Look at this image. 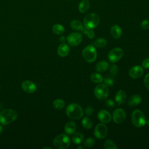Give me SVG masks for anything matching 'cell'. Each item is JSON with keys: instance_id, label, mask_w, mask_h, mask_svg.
Wrapping results in <instances>:
<instances>
[{"instance_id": "obj_1", "label": "cell", "mask_w": 149, "mask_h": 149, "mask_svg": "<svg viewBox=\"0 0 149 149\" xmlns=\"http://www.w3.org/2000/svg\"><path fill=\"white\" fill-rule=\"evenodd\" d=\"M17 112L11 109H5L0 112V123L3 125H8L16 120Z\"/></svg>"}, {"instance_id": "obj_2", "label": "cell", "mask_w": 149, "mask_h": 149, "mask_svg": "<svg viewBox=\"0 0 149 149\" xmlns=\"http://www.w3.org/2000/svg\"><path fill=\"white\" fill-rule=\"evenodd\" d=\"M66 113L68 116L70 118L74 120H77L82 117L83 111L80 105L75 103H72L67 107Z\"/></svg>"}, {"instance_id": "obj_3", "label": "cell", "mask_w": 149, "mask_h": 149, "mask_svg": "<svg viewBox=\"0 0 149 149\" xmlns=\"http://www.w3.org/2000/svg\"><path fill=\"white\" fill-rule=\"evenodd\" d=\"M99 16L94 13H91L87 15L83 20L84 25L86 29L93 30L95 29L100 23Z\"/></svg>"}, {"instance_id": "obj_4", "label": "cell", "mask_w": 149, "mask_h": 149, "mask_svg": "<svg viewBox=\"0 0 149 149\" xmlns=\"http://www.w3.org/2000/svg\"><path fill=\"white\" fill-rule=\"evenodd\" d=\"M54 146L59 149L67 148L70 144V140L66 134H61L57 136L53 141Z\"/></svg>"}, {"instance_id": "obj_5", "label": "cell", "mask_w": 149, "mask_h": 149, "mask_svg": "<svg viewBox=\"0 0 149 149\" xmlns=\"http://www.w3.org/2000/svg\"><path fill=\"white\" fill-rule=\"evenodd\" d=\"M132 122L137 127H141L146 123V119L144 113L139 109H136L132 114Z\"/></svg>"}, {"instance_id": "obj_6", "label": "cell", "mask_w": 149, "mask_h": 149, "mask_svg": "<svg viewBox=\"0 0 149 149\" xmlns=\"http://www.w3.org/2000/svg\"><path fill=\"white\" fill-rule=\"evenodd\" d=\"M82 56L86 61L90 63L93 62L97 58L96 49L93 45H88L83 50Z\"/></svg>"}, {"instance_id": "obj_7", "label": "cell", "mask_w": 149, "mask_h": 149, "mask_svg": "<svg viewBox=\"0 0 149 149\" xmlns=\"http://www.w3.org/2000/svg\"><path fill=\"white\" fill-rule=\"evenodd\" d=\"M94 93L97 99L104 101L108 98L109 90L108 87L104 84H100L95 87Z\"/></svg>"}, {"instance_id": "obj_8", "label": "cell", "mask_w": 149, "mask_h": 149, "mask_svg": "<svg viewBox=\"0 0 149 149\" xmlns=\"http://www.w3.org/2000/svg\"><path fill=\"white\" fill-rule=\"evenodd\" d=\"M123 55V51L120 48H115L111 50L108 54V59L109 62L114 63L120 60Z\"/></svg>"}, {"instance_id": "obj_9", "label": "cell", "mask_w": 149, "mask_h": 149, "mask_svg": "<svg viewBox=\"0 0 149 149\" xmlns=\"http://www.w3.org/2000/svg\"><path fill=\"white\" fill-rule=\"evenodd\" d=\"M108 133V128L107 126L104 123L98 124L94 131V136L96 138L98 139H102L105 138Z\"/></svg>"}, {"instance_id": "obj_10", "label": "cell", "mask_w": 149, "mask_h": 149, "mask_svg": "<svg viewBox=\"0 0 149 149\" xmlns=\"http://www.w3.org/2000/svg\"><path fill=\"white\" fill-rule=\"evenodd\" d=\"M67 41L70 45L75 47L80 44L82 41V36L79 33H72L68 36Z\"/></svg>"}, {"instance_id": "obj_11", "label": "cell", "mask_w": 149, "mask_h": 149, "mask_svg": "<svg viewBox=\"0 0 149 149\" xmlns=\"http://www.w3.org/2000/svg\"><path fill=\"white\" fill-rule=\"evenodd\" d=\"M112 118L113 121L116 123H122L126 118V113L123 109L121 108L116 109L113 112Z\"/></svg>"}, {"instance_id": "obj_12", "label": "cell", "mask_w": 149, "mask_h": 149, "mask_svg": "<svg viewBox=\"0 0 149 149\" xmlns=\"http://www.w3.org/2000/svg\"><path fill=\"white\" fill-rule=\"evenodd\" d=\"M22 88L26 93L32 94L36 91L37 86L34 82L30 80H26L22 83Z\"/></svg>"}, {"instance_id": "obj_13", "label": "cell", "mask_w": 149, "mask_h": 149, "mask_svg": "<svg viewBox=\"0 0 149 149\" xmlns=\"http://www.w3.org/2000/svg\"><path fill=\"white\" fill-rule=\"evenodd\" d=\"M144 73L143 68L140 66H134L132 67L129 72V76L133 79H137L140 77Z\"/></svg>"}, {"instance_id": "obj_14", "label": "cell", "mask_w": 149, "mask_h": 149, "mask_svg": "<svg viewBox=\"0 0 149 149\" xmlns=\"http://www.w3.org/2000/svg\"><path fill=\"white\" fill-rule=\"evenodd\" d=\"M98 119L104 123H109L111 120V116L109 112L106 110L102 109L100 111L97 115Z\"/></svg>"}, {"instance_id": "obj_15", "label": "cell", "mask_w": 149, "mask_h": 149, "mask_svg": "<svg viewBox=\"0 0 149 149\" xmlns=\"http://www.w3.org/2000/svg\"><path fill=\"white\" fill-rule=\"evenodd\" d=\"M115 102L118 105H120L125 102L126 100V94L123 90L118 91L115 96Z\"/></svg>"}, {"instance_id": "obj_16", "label": "cell", "mask_w": 149, "mask_h": 149, "mask_svg": "<svg viewBox=\"0 0 149 149\" xmlns=\"http://www.w3.org/2000/svg\"><path fill=\"white\" fill-rule=\"evenodd\" d=\"M69 51H70V48L68 45L64 42L59 45L57 50L58 54L61 57H65L67 56L69 54Z\"/></svg>"}, {"instance_id": "obj_17", "label": "cell", "mask_w": 149, "mask_h": 149, "mask_svg": "<svg viewBox=\"0 0 149 149\" xmlns=\"http://www.w3.org/2000/svg\"><path fill=\"white\" fill-rule=\"evenodd\" d=\"M141 97L140 95L135 94L129 98L127 104L130 107H136L141 102Z\"/></svg>"}, {"instance_id": "obj_18", "label": "cell", "mask_w": 149, "mask_h": 149, "mask_svg": "<svg viewBox=\"0 0 149 149\" xmlns=\"http://www.w3.org/2000/svg\"><path fill=\"white\" fill-rule=\"evenodd\" d=\"M76 129V123L73 121H69L65 125L64 127L65 132L68 134H72Z\"/></svg>"}, {"instance_id": "obj_19", "label": "cell", "mask_w": 149, "mask_h": 149, "mask_svg": "<svg viewBox=\"0 0 149 149\" xmlns=\"http://www.w3.org/2000/svg\"><path fill=\"white\" fill-rule=\"evenodd\" d=\"M109 68V63L106 61L98 62L95 65V69L98 72H104Z\"/></svg>"}, {"instance_id": "obj_20", "label": "cell", "mask_w": 149, "mask_h": 149, "mask_svg": "<svg viewBox=\"0 0 149 149\" xmlns=\"http://www.w3.org/2000/svg\"><path fill=\"white\" fill-rule=\"evenodd\" d=\"M111 36L115 38H119L122 35V29L118 25H113L110 30Z\"/></svg>"}, {"instance_id": "obj_21", "label": "cell", "mask_w": 149, "mask_h": 149, "mask_svg": "<svg viewBox=\"0 0 149 149\" xmlns=\"http://www.w3.org/2000/svg\"><path fill=\"white\" fill-rule=\"evenodd\" d=\"M90 8V2L88 0H82L79 5V10L80 13L86 12Z\"/></svg>"}, {"instance_id": "obj_22", "label": "cell", "mask_w": 149, "mask_h": 149, "mask_svg": "<svg viewBox=\"0 0 149 149\" xmlns=\"http://www.w3.org/2000/svg\"><path fill=\"white\" fill-rule=\"evenodd\" d=\"M70 27L72 29L77 31H83L84 29L81 22L77 20H74L72 21L70 23Z\"/></svg>"}, {"instance_id": "obj_23", "label": "cell", "mask_w": 149, "mask_h": 149, "mask_svg": "<svg viewBox=\"0 0 149 149\" xmlns=\"http://www.w3.org/2000/svg\"><path fill=\"white\" fill-rule=\"evenodd\" d=\"M52 31L54 33L57 35H61L65 31V28L64 27L60 24H55L52 26Z\"/></svg>"}, {"instance_id": "obj_24", "label": "cell", "mask_w": 149, "mask_h": 149, "mask_svg": "<svg viewBox=\"0 0 149 149\" xmlns=\"http://www.w3.org/2000/svg\"><path fill=\"white\" fill-rule=\"evenodd\" d=\"M84 139V135L80 132L76 133L72 136V141L76 144H80Z\"/></svg>"}, {"instance_id": "obj_25", "label": "cell", "mask_w": 149, "mask_h": 149, "mask_svg": "<svg viewBox=\"0 0 149 149\" xmlns=\"http://www.w3.org/2000/svg\"><path fill=\"white\" fill-rule=\"evenodd\" d=\"M53 106L56 109H62L65 106V102L63 100L56 99L53 102Z\"/></svg>"}, {"instance_id": "obj_26", "label": "cell", "mask_w": 149, "mask_h": 149, "mask_svg": "<svg viewBox=\"0 0 149 149\" xmlns=\"http://www.w3.org/2000/svg\"><path fill=\"white\" fill-rule=\"evenodd\" d=\"M81 124L85 129H90L93 126V122L90 118L88 117H84L81 120Z\"/></svg>"}, {"instance_id": "obj_27", "label": "cell", "mask_w": 149, "mask_h": 149, "mask_svg": "<svg viewBox=\"0 0 149 149\" xmlns=\"http://www.w3.org/2000/svg\"><path fill=\"white\" fill-rule=\"evenodd\" d=\"M91 80L95 83H100L103 81L102 76L98 73H93L91 75Z\"/></svg>"}, {"instance_id": "obj_28", "label": "cell", "mask_w": 149, "mask_h": 149, "mask_svg": "<svg viewBox=\"0 0 149 149\" xmlns=\"http://www.w3.org/2000/svg\"><path fill=\"white\" fill-rule=\"evenodd\" d=\"M104 147L105 149H117L118 148V147L116 146L115 143L109 139H108L105 141Z\"/></svg>"}, {"instance_id": "obj_29", "label": "cell", "mask_w": 149, "mask_h": 149, "mask_svg": "<svg viewBox=\"0 0 149 149\" xmlns=\"http://www.w3.org/2000/svg\"><path fill=\"white\" fill-rule=\"evenodd\" d=\"M107 40L102 38H100L97 39L94 41V45L98 48H104L107 45Z\"/></svg>"}, {"instance_id": "obj_30", "label": "cell", "mask_w": 149, "mask_h": 149, "mask_svg": "<svg viewBox=\"0 0 149 149\" xmlns=\"http://www.w3.org/2000/svg\"><path fill=\"white\" fill-rule=\"evenodd\" d=\"M95 144V140L93 138H87L86 139L83 143V145L86 148H91Z\"/></svg>"}, {"instance_id": "obj_31", "label": "cell", "mask_w": 149, "mask_h": 149, "mask_svg": "<svg viewBox=\"0 0 149 149\" xmlns=\"http://www.w3.org/2000/svg\"><path fill=\"white\" fill-rule=\"evenodd\" d=\"M83 32L85 34H86L87 36V37L89 38H93L95 36V33L94 31H93L92 30H88L85 28V29H83Z\"/></svg>"}, {"instance_id": "obj_32", "label": "cell", "mask_w": 149, "mask_h": 149, "mask_svg": "<svg viewBox=\"0 0 149 149\" xmlns=\"http://www.w3.org/2000/svg\"><path fill=\"white\" fill-rule=\"evenodd\" d=\"M109 70H110V72L112 74L115 75L118 72V67L116 65L113 64V65H111V66L109 68Z\"/></svg>"}, {"instance_id": "obj_33", "label": "cell", "mask_w": 149, "mask_h": 149, "mask_svg": "<svg viewBox=\"0 0 149 149\" xmlns=\"http://www.w3.org/2000/svg\"><path fill=\"white\" fill-rule=\"evenodd\" d=\"M104 84L107 86H112L113 85V80L112 79L109 77L105 78L104 80Z\"/></svg>"}, {"instance_id": "obj_34", "label": "cell", "mask_w": 149, "mask_h": 149, "mask_svg": "<svg viewBox=\"0 0 149 149\" xmlns=\"http://www.w3.org/2000/svg\"><path fill=\"white\" fill-rule=\"evenodd\" d=\"M140 27L143 30H147L149 29V20H144L140 24Z\"/></svg>"}, {"instance_id": "obj_35", "label": "cell", "mask_w": 149, "mask_h": 149, "mask_svg": "<svg viewBox=\"0 0 149 149\" xmlns=\"http://www.w3.org/2000/svg\"><path fill=\"white\" fill-rule=\"evenodd\" d=\"M94 111V108L92 106H88L85 109L84 112H85V114L87 115V116H90L93 113Z\"/></svg>"}, {"instance_id": "obj_36", "label": "cell", "mask_w": 149, "mask_h": 149, "mask_svg": "<svg viewBox=\"0 0 149 149\" xmlns=\"http://www.w3.org/2000/svg\"><path fill=\"white\" fill-rule=\"evenodd\" d=\"M105 105L109 108H112L115 107V102L112 100H108L105 102Z\"/></svg>"}, {"instance_id": "obj_37", "label": "cell", "mask_w": 149, "mask_h": 149, "mask_svg": "<svg viewBox=\"0 0 149 149\" xmlns=\"http://www.w3.org/2000/svg\"><path fill=\"white\" fill-rule=\"evenodd\" d=\"M142 66L145 69H148L149 68V58H146L144 59L142 62Z\"/></svg>"}, {"instance_id": "obj_38", "label": "cell", "mask_w": 149, "mask_h": 149, "mask_svg": "<svg viewBox=\"0 0 149 149\" xmlns=\"http://www.w3.org/2000/svg\"><path fill=\"white\" fill-rule=\"evenodd\" d=\"M144 83L146 87L147 88V90H149V73L145 76Z\"/></svg>"}, {"instance_id": "obj_39", "label": "cell", "mask_w": 149, "mask_h": 149, "mask_svg": "<svg viewBox=\"0 0 149 149\" xmlns=\"http://www.w3.org/2000/svg\"><path fill=\"white\" fill-rule=\"evenodd\" d=\"M66 40V38H65V36H61L60 38H59V41L62 42V43H63Z\"/></svg>"}, {"instance_id": "obj_40", "label": "cell", "mask_w": 149, "mask_h": 149, "mask_svg": "<svg viewBox=\"0 0 149 149\" xmlns=\"http://www.w3.org/2000/svg\"><path fill=\"white\" fill-rule=\"evenodd\" d=\"M77 149H79V148L84 149V147H82V146H78V147H77Z\"/></svg>"}, {"instance_id": "obj_41", "label": "cell", "mask_w": 149, "mask_h": 149, "mask_svg": "<svg viewBox=\"0 0 149 149\" xmlns=\"http://www.w3.org/2000/svg\"><path fill=\"white\" fill-rule=\"evenodd\" d=\"M2 126L0 125V134L2 133Z\"/></svg>"}, {"instance_id": "obj_42", "label": "cell", "mask_w": 149, "mask_h": 149, "mask_svg": "<svg viewBox=\"0 0 149 149\" xmlns=\"http://www.w3.org/2000/svg\"><path fill=\"white\" fill-rule=\"evenodd\" d=\"M146 123H147V125L149 126V119H148L146 120Z\"/></svg>"}, {"instance_id": "obj_43", "label": "cell", "mask_w": 149, "mask_h": 149, "mask_svg": "<svg viewBox=\"0 0 149 149\" xmlns=\"http://www.w3.org/2000/svg\"><path fill=\"white\" fill-rule=\"evenodd\" d=\"M0 89H1V86H0Z\"/></svg>"}]
</instances>
